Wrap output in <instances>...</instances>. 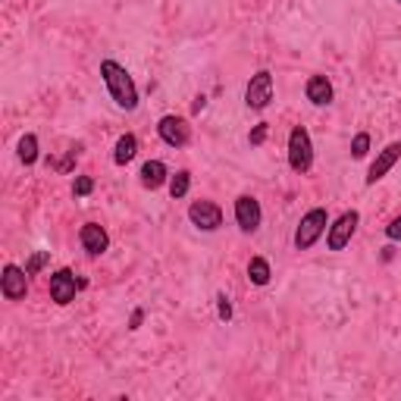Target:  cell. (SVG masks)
I'll return each mask as SVG.
<instances>
[{
  "mask_svg": "<svg viewBox=\"0 0 401 401\" xmlns=\"http://www.w3.org/2000/svg\"><path fill=\"white\" fill-rule=\"evenodd\" d=\"M270 101H273V75L267 69H261V73L251 75L248 88H245V103L251 110H267Z\"/></svg>",
  "mask_w": 401,
  "mask_h": 401,
  "instance_id": "obj_5",
  "label": "cell"
},
{
  "mask_svg": "<svg viewBox=\"0 0 401 401\" xmlns=\"http://www.w3.org/2000/svg\"><path fill=\"white\" fill-rule=\"evenodd\" d=\"M79 242H82V248H85L92 257H101L103 251L110 248V235H107V229H103V226H98V223H85V226H82Z\"/></svg>",
  "mask_w": 401,
  "mask_h": 401,
  "instance_id": "obj_12",
  "label": "cell"
},
{
  "mask_svg": "<svg viewBox=\"0 0 401 401\" xmlns=\"http://www.w3.org/2000/svg\"><path fill=\"white\" fill-rule=\"evenodd\" d=\"M326 226H329V213L323 210V207L307 210L301 217L298 229H295V248H298V251H310L316 245V238L326 232Z\"/></svg>",
  "mask_w": 401,
  "mask_h": 401,
  "instance_id": "obj_2",
  "label": "cell"
},
{
  "mask_svg": "<svg viewBox=\"0 0 401 401\" xmlns=\"http://www.w3.org/2000/svg\"><path fill=\"white\" fill-rule=\"evenodd\" d=\"M207 107V98H204V94H200V98H195V103H191V110H195V113H200V110H204Z\"/></svg>",
  "mask_w": 401,
  "mask_h": 401,
  "instance_id": "obj_27",
  "label": "cell"
},
{
  "mask_svg": "<svg viewBox=\"0 0 401 401\" xmlns=\"http://www.w3.org/2000/svg\"><path fill=\"white\" fill-rule=\"evenodd\" d=\"M386 235H389L392 242H401V217H395L389 226H386Z\"/></svg>",
  "mask_w": 401,
  "mask_h": 401,
  "instance_id": "obj_25",
  "label": "cell"
},
{
  "mask_svg": "<svg viewBox=\"0 0 401 401\" xmlns=\"http://www.w3.org/2000/svg\"><path fill=\"white\" fill-rule=\"evenodd\" d=\"M270 276H273L270 273V263L263 261V257H251L248 261V279L254 282V286H267Z\"/></svg>",
  "mask_w": 401,
  "mask_h": 401,
  "instance_id": "obj_17",
  "label": "cell"
},
{
  "mask_svg": "<svg viewBox=\"0 0 401 401\" xmlns=\"http://www.w3.org/2000/svg\"><path fill=\"white\" fill-rule=\"evenodd\" d=\"M79 151H82L79 145L69 147L66 157H63V160H50V166H54V170H60V173H69V170H73V163H75V157H79Z\"/></svg>",
  "mask_w": 401,
  "mask_h": 401,
  "instance_id": "obj_22",
  "label": "cell"
},
{
  "mask_svg": "<svg viewBox=\"0 0 401 401\" xmlns=\"http://www.w3.org/2000/svg\"><path fill=\"white\" fill-rule=\"evenodd\" d=\"M0 289H3V298L6 301H22L29 295V273L16 263H6L3 276H0Z\"/></svg>",
  "mask_w": 401,
  "mask_h": 401,
  "instance_id": "obj_7",
  "label": "cell"
},
{
  "mask_svg": "<svg viewBox=\"0 0 401 401\" xmlns=\"http://www.w3.org/2000/svg\"><path fill=\"white\" fill-rule=\"evenodd\" d=\"M261 200L251 198V195H238L235 198V223L242 232H257L261 229Z\"/></svg>",
  "mask_w": 401,
  "mask_h": 401,
  "instance_id": "obj_9",
  "label": "cell"
},
{
  "mask_svg": "<svg viewBox=\"0 0 401 401\" xmlns=\"http://www.w3.org/2000/svg\"><path fill=\"white\" fill-rule=\"evenodd\" d=\"M157 132H160V138L166 141L170 147H185L191 141V126H189V119H182V116H163V119L157 122Z\"/></svg>",
  "mask_w": 401,
  "mask_h": 401,
  "instance_id": "obj_6",
  "label": "cell"
},
{
  "mask_svg": "<svg viewBox=\"0 0 401 401\" xmlns=\"http://www.w3.org/2000/svg\"><path fill=\"white\" fill-rule=\"evenodd\" d=\"M135 154H138V138H135L132 132L119 135V141H116V147H113V163L116 166H126Z\"/></svg>",
  "mask_w": 401,
  "mask_h": 401,
  "instance_id": "obj_15",
  "label": "cell"
},
{
  "mask_svg": "<svg viewBox=\"0 0 401 401\" xmlns=\"http://www.w3.org/2000/svg\"><path fill=\"white\" fill-rule=\"evenodd\" d=\"M82 282H75V273L73 270H57V273H50V301H57L60 307H66L69 301H75V289H79Z\"/></svg>",
  "mask_w": 401,
  "mask_h": 401,
  "instance_id": "obj_10",
  "label": "cell"
},
{
  "mask_svg": "<svg viewBox=\"0 0 401 401\" xmlns=\"http://www.w3.org/2000/svg\"><path fill=\"white\" fill-rule=\"evenodd\" d=\"M358 223H360V213L358 210H345L326 232V248L329 251H345V245L351 242V235L358 232Z\"/></svg>",
  "mask_w": 401,
  "mask_h": 401,
  "instance_id": "obj_4",
  "label": "cell"
},
{
  "mask_svg": "<svg viewBox=\"0 0 401 401\" xmlns=\"http://www.w3.org/2000/svg\"><path fill=\"white\" fill-rule=\"evenodd\" d=\"M398 160H401V141H392V145H386L383 151L377 154V160L370 163V170H367V185H377L379 179H386V173H389Z\"/></svg>",
  "mask_w": 401,
  "mask_h": 401,
  "instance_id": "obj_11",
  "label": "cell"
},
{
  "mask_svg": "<svg viewBox=\"0 0 401 401\" xmlns=\"http://www.w3.org/2000/svg\"><path fill=\"white\" fill-rule=\"evenodd\" d=\"M101 79H103V85H107L110 98L116 101V107H122V110L138 107V88H135L126 66H119L116 60H101Z\"/></svg>",
  "mask_w": 401,
  "mask_h": 401,
  "instance_id": "obj_1",
  "label": "cell"
},
{
  "mask_svg": "<svg viewBox=\"0 0 401 401\" xmlns=\"http://www.w3.org/2000/svg\"><path fill=\"white\" fill-rule=\"evenodd\" d=\"M166 176H170V173H166V166L160 163V160H147L145 166H141V185H145V189H160V185L166 182Z\"/></svg>",
  "mask_w": 401,
  "mask_h": 401,
  "instance_id": "obj_14",
  "label": "cell"
},
{
  "mask_svg": "<svg viewBox=\"0 0 401 401\" xmlns=\"http://www.w3.org/2000/svg\"><path fill=\"white\" fill-rule=\"evenodd\" d=\"M48 261H50V251H35V254L29 257V263H25V273H29V276L41 273L44 263H48Z\"/></svg>",
  "mask_w": 401,
  "mask_h": 401,
  "instance_id": "obj_20",
  "label": "cell"
},
{
  "mask_svg": "<svg viewBox=\"0 0 401 401\" xmlns=\"http://www.w3.org/2000/svg\"><path fill=\"white\" fill-rule=\"evenodd\" d=\"M141 320H145V310H132V320H129V329H138L141 326Z\"/></svg>",
  "mask_w": 401,
  "mask_h": 401,
  "instance_id": "obj_26",
  "label": "cell"
},
{
  "mask_svg": "<svg viewBox=\"0 0 401 401\" xmlns=\"http://www.w3.org/2000/svg\"><path fill=\"white\" fill-rule=\"evenodd\" d=\"M94 191V179L92 176H75V182H73V195L75 198H88Z\"/></svg>",
  "mask_w": 401,
  "mask_h": 401,
  "instance_id": "obj_21",
  "label": "cell"
},
{
  "mask_svg": "<svg viewBox=\"0 0 401 401\" xmlns=\"http://www.w3.org/2000/svg\"><path fill=\"white\" fill-rule=\"evenodd\" d=\"M289 166L295 173H307L314 166V141L304 126H295L289 132Z\"/></svg>",
  "mask_w": 401,
  "mask_h": 401,
  "instance_id": "obj_3",
  "label": "cell"
},
{
  "mask_svg": "<svg viewBox=\"0 0 401 401\" xmlns=\"http://www.w3.org/2000/svg\"><path fill=\"white\" fill-rule=\"evenodd\" d=\"M217 314H219V320H232V304H229V298L226 295H217Z\"/></svg>",
  "mask_w": 401,
  "mask_h": 401,
  "instance_id": "obj_23",
  "label": "cell"
},
{
  "mask_svg": "<svg viewBox=\"0 0 401 401\" xmlns=\"http://www.w3.org/2000/svg\"><path fill=\"white\" fill-rule=\"evenodd\" d=\"M19 160H22L25 166H31V163H38V135H31V132H25L22 138H19Z\"/></svg>",
  "mask_w": 401,
  "mask_h": 401,
  "instance_id": "obj_16",
  "label": "cell"
},
{
  "mask_svg": "<svg viewBox=\"0 0 401 401\" xmlns=\"http://www.w3.org/2000/svg\"><path fill=\"white\" fill-rule=\"evenodd\" d=\"M304 94H307V101L314 103V107H326V103H333V98H335L333 82H329L326 75H310L307 85H304Z\"/></svg>",
  "mask_w": 401,
  "mask_h": 401,
  "instance_id": "obj_13",
  "label": "cell"
},
{
  "mask_svg": "<svg viewBox=\"0 0 401 401\" xmlns=\"http://www.w3.org/2000/svg\"><path fill=\"white\" fill-rule=\"evenodd\" d=\"M367 151H370V135H367V132H358V135L351 138V157H354V160H364Z\"/></svg>",
  "mask_w": 401,
  "mask_h": 401,
  "instance_id": "obj_19",
  "label": "cell"
},
{
  "mask_svg": "<svg viewBox=\"0 0 401 401\" xmlns=\"http://www.w3.org/2000/svg\"><path fill=\"white\" fill-rule=\"evenodd\" d=\"M189 219L198 226L200 232H217L223 226V210L213 200H195L189 207Z\"/></svg>",
  "mask_w": 401,
  "mask_h": 401,
  "instance_id": "obj_8",
  "label": "cell"
},
{
  "mask_svg": "<svg viewBox=\"0 0 401 401\" xmlns=\"http://www.w3.org/2000/svg\"><path fill=\"white\" fill-rule=\"evenodd\" d=\"M189 189H191V173L189 170H179L176 176L170 179V195H173V200L185 198V195H189Z\"/></svg>",
  "mask_w": 401,
  "mask_h": 401,
  "instance_id": "obj_18",
  "label": "cell"
},
{
  "mask_svg": "<svg viewBox=\"0 0 401 401\" xmlns=\"http://www.w3.org/2000/svg\"><path fill=\"white\" fill-rule=\"evenodd\" d=\"M398 3H401V0H398Z\"/></svg>",
  "mask_w": 401,
  "mask_h": 401,
  "instance_id": "obj_28",
  "label": "cell"
},
{
  "mask_svg": "<svg viewBox=\"0 0 401 401\" xmlns=\"http://www.w3.org/2000/svg\"><path fill=\"white\" fill-rule=\"evenodd\" d=\"M267 132H270V126H267V122H261V126L251 129L248 141H251V145H263V141H267Z\"/></svg>",
  "mask_w": 401,
  "mask_h": 401,
  "instance_id": "obj_24",
  "label": "cell"
}]
</instances>
